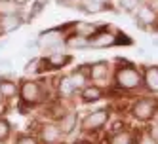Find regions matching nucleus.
Returning a JSON list of instances; mask_svg holds the SVG:
<instances>
[{
  "label": "nucleus",
  "mask_w": 158,
  "mask_h": 144,
  "mask_svg": "<svg viewBox=\"0 0 158 144\" xmlns=\"http://www.w3.org/2000/svg\"><path fill=\"white\" fill-rule=\"evenodd\" d=\"M112 91L116 93H135L143 89V70L135 64L118 61V66H114L112 72Z\"/></svg>",
  "instance_id": "f257e3e1"
},
{
  "label": "nucleus",
  "mask_w": 158,
  "mask_h": 144,
  "mask_svg": "<svg viewBox=\"0 0 158 144\" xmlns=\"http://www.w3.org/2000/svg\"><path fill=\"white\" fill-rule=\"evenodd\" d=\"M48 89H46V84L42 80L36 78H25L19 82V106L21 110H31V108H36L40 104H44L48 101Z\"/></svg>",
  "instance_id": "f03ea898"
},
{
  "label": "nucleus",
  "mask_w": 158,
  "mask_h": 144,
  "mask_svg": "<svg viewBox=\"0 0 158 144\" xmlns=\"http://www.w3.org/2000/svg\"><path fill=\"white\" fill-rule=\"evenodd\" d=\"M65 40H67V34L59 29V27H52V29H46L42 30L40 34L36 36V42H38V49L44 53H53V51H63L67 49L65 48Z\"/></svg>",
  "instance_id": "7ed1b4c3"
},
{
  "label": "nucleus",
  "mask_w": 158,
  "mask_h": 144,
  "mask_svg": "<svg viewBox=\"0 0 158 144\" xmlns=\"http://www.w3.org/2000/svg\"><path fill=\"white\" fill-rule=\"evenodd\" d=\"M110 119V110L109 108H95L92 112H88L80 119V131L84 135H95V133L105 131L107 123Z\"/></svg>",
  "instance_id": "20e7f679"
},
{
  "label": "nucleus",
  "mask_w": 158,
  "mask_h": 144,
  "mask_svg": "<svg viewBox=\"0 0 158 144\" xmlns=\"http://www.w3.org/2000/svg\"><path fill=\"white\" fill-rule=\"evenodd\" d=\"M156 104H158V99L156 97H139L131 101L128 112L130 116L135 119V121H141V123H149L154 116V110H156Z\"/></svg>",
  "instance_id": "39448f33"
},
{
  "label": "nucleus",
  "mask_w": 158,
  "mask_h": 144,
  "mask_svg": "<svg viewBox=\"0 0 158 144\" xmlns=\"http://www.w3.org/2000/svg\"><path fill=\"white\" fill-rule=\"evenodd\" d=\"M73 63V55L63 51H53V53H44L40 55V76L46 72H57L67 68Z\"/></svg>",
  "instance_id": "423d86ee"
},
{
  "label": "nucleus",
  "mask_w": 158,
  "mask_h": 144,
  "mask_svg": "<svg viewBox=\"0 0 158 144\" xmlns=\"http://www.w3.org/2000/svg\"><path fill=\"white\" fill-rule=\"evenodd\" d=\"M36 137L40 140V144H63L65 135L61 133L59 125L55 119H46L38 125L36 131Z\"/></svg>",
  "instance_id": "0eeeda50"
},
{
  "label": "nucleus",
  "mask_w": 158,
  "mask_h": 144,
  "mask_svg": "<svg viewBox=\"0 0 158 144\" xmlns=\"http://www.w3.org/2000/svg\"><path fill=\"white\" fill-rule=\"evenodd\" d=\"M112 72H114V66L110 61H94L89 63V82H94L101 87H105V82L110 80L112 82Z\"/></svg>",
  "instance_id": "6e6552de"
},
{
  "label": "nucleus",
  "mask_w": 158,
  "mask_h": 144,
  "mask_svg": "<svg viewBox=\"0 0 158 144\" xmlns=\"http://www.w3.org/2000/svg\"><path fill=\"white\" fill-rule=\"evenodd\" d=\"M116 46V30L109 25H101L94 36H89V49H107Z\"/></svg>",
  "instance_id": "1a4fd4ad"
},
{
  "label": "nucleus",
  "mask_w": 158,
  "mask_h": 144,
  "mask_svg": "<svg viewBox=\"0 0 158 144\" xmlns=\"http://www.w3.org/2000/svg\"><path fill=\"white\" fill-rule=\"evenodd\" d=\"M133 25L139 29H152L154 25H158V14L147 2H141L133 12Z\"/></svg>",
  "instance_id": "9d476101"
},
{
  "label": "nucleus",
  "mask_w": 158,
  "mask_h": 144,
  "mask_svg": "<svg viewBox=\"0 0 158 144\" xmlns=\"http://www.w3.org/2000/svg\"><path fill=\"white\" fill-rule=\"evenodd\" d=\"M107 95V89L105 87H101L94 82L86 84L80 91H78V99H80L82 104H94V103H99L101 99H105Z\"/></svg>",
  "instance_id": "9b49d317"
},
{
  "label": "nucleus",
  "mask_w": 158,
  "mask_h": 144,
  "mask_svg": "<svg viewBox=\"0 0 158 144\" xmlns=\"http://www.w3.org/2000/svg\"><path fill=\"white\" fill-rule=\"evenodd\" d=\"M27 23L23 14H10V15H0V36H8L17 32L21 27Z\"/></svg>",
  "instance_id": "f8f14e48"
},
{
  "label": "nucleus",
  "mask_w": 158,
  "mask_h": 144,
  "mask_svg": "<svg viewBox=\"0 0 158 144\" xmlns=\"http://www.w3.org/2000/svg\"><path fill=\"white\" fill-rule=\"evenodd\" d=\"M57 121V125H59V129H61V133L65 137H69V135H73V133L80 127V116H78V112L76 110H65V112L55 119Z\"/></svg>",
  "instance_id": "ddd939ff"
},
{
  "label": "nucleus",
  "mask_w": 158,
  "mask_h": 144,
  "mask_svg": "<svg viewBox=\"0 0 158 144\" xmlns=\"http://www.w3.org/2000/svg\"><path fill=\"white\" fill-rule=\"evenodd\" d=\"M53 85H55V95H57L59 101H71L74 95H78V89L73 85L69 74L57 76V78L53 80Z\"/></svg>",
  "instance_id": "4468645a"
},
{
  "label": "nucleus",
  "mask_w": 158,
  "mask_h": 144,
  "mask_svg": "<svg viewBox=\"0 0 158 144\" xmlns=\"http://www.w3.org/2000/svg\"><path fill=\"white\" fill-rule=\"evenodd\" d=\"M139 131L130 129V127H122L114 133H107V144H135Z\"/></svg>",
  "instance_id": "2eb2a0df"
},
{
  "label": "nucleus",
  "mask_w": 158,
  "mask_h": 144,
  "mask_svg": "<svg viewBox=\"0 0 158 144\" xmlns=\"http://www.w3.org/2000/svg\"><path fill=\"white\" fill-rule=\"evenodd\" d=\"M0 97L6 103H12L19 97V82L12 76H0Z\"/></svg>",
  "instance_id": "dca6fc26"
},
{
  "label": "nucleus",
  "mask_w": 158,
  "mask_h": 144,
  "mask_svg": "<svg viewBox=\"0 0 158 144\" xmlns=\"http://www.w3.org/2000/svg\"><path fill=\"white\" fill-rule=\"evenodd\" d=\"M143 89L149 95H158V66L147 64L143 68Z\"/></svg>",
  "instance_id": "f3484780"
},
{
  "label": "nucleus",
  "mask_w": 158,
  "mask_h": 144,
  "mask_svg": "<svg viewBox=\"0 0 158 144\" xmlns=\"http://www.w3.org/2000/svg\"><path fill=\"white\" fill-rule=\"evenodd\" d=\"M101 25L97 23H89V21H74V29L71 34H76V36H82V38H89L94 36L95 32L99 30Z\"/></svg>",
  "instance_id": "a211bd4d"
},
{
  "label": "nucleus",
  "mask_w": 158,
  "mask_h": 144,
  "mask_svg": "<svg viewBox=\"0 0 158 144\" xmlns=\"http://www.w3.org/2000/svg\"><path fill=\"white\" fill-rule=\"evenodd\" d=\"M23 4L19 0H0V15L10 14H23Z\"/></svg>",
  "instance_id": "6ab92c4d"
},
{
  "label": "nucleus",
  "mask_w": 158,
  "mask_h": 144,
  "mask_svg": "<svg viewBox=\"0 0 158 144\" xmlns=\"http://www.w3.org/2000/svg\"><path fill=\"white\" fill-rule=\"evenodd\" d=\"M76 8L80 10V12H84V14H101V12H105L109 6L99 4L95 0H80V2L76 4Z\"/></svg>",
  "instance_id": "aec40b11"
},
{
  "label": "nucleus",
  "mask_w": 158,
  "mask_h": 144,
  "mask_svg": "<svg viewBox=\"0 0 158 144\" xmlns=\"http://www.w3.org/2000/svg\"><path fill=\"white\" fill-rule=\"evenodd\" d=\"M67 49H89V38H82L76 34H69L65 40Z\"/></svg>",
  "instance_id": "412c9836"
},
{
  "label": "nucleus",
  "mask_w": 158,
  "mask_h": 144,
  "mask_svg": "<svg viewBox=\"0 0 158 144\" xmlns=\"http://www.w3.org/2000/svg\"><path fill=\"white\" fill-rule=\"evenodd\" d=\"M139 4L141 0H112L110 2V6H114L116 12H126V14H133Z\"/></svg>",
  "instance_id": "4be33fe9"
},
{
  "label": "nucleus",
  "mask_w": 158,
  "mask_h": 144,
  "mask_svg": "<svg viewBox=\"0 0 158 144\" xmlns=\"http://www.w3.org/2000/svg\"><path fill=\"white\" fill-rule=\"evenodd\" d=\"M46 6H48V0H35V2H32V6H31V10H29V14H23V17H25L27 21L35 19L38 14L44 12V8H46Z\"/></svg>",
  "instance_id": "5701e85b"
},
{
  "label": "nucleus",
  "mask_w": 158,
  "mask_h": 144,
  "mask_svg": "<svg viewBox=\"0 0 158 144\" xmlns=\"http://www.w3.org/2000/svg\"><path fill=\"white\" fill-rule=\"evenodd\" d=\"M10 138H12V123L4 116H0V144L8 142Z\"/></svg>",
  "instance_id": "b1692460"
},
{
  "label": "nucleus",
  "mask_w": 158,
  "mask_h": 144,
  "mask_svg": "<svg viewBox=\"0 0 158 144\" xmlns=\"http://www.w3.org/2000/svg\"><path fill=\"white\" fill-rule=\"evenodd\" d=\"M25 74H38L40 76V55H35V57H31V61H27L25 64Z\"/></svg>",
  "instance_id": "393cba45"
},
{
  "label": "nucleus",
  "mask_w": 158,
  "mask_h": 144,
  "mask_svg": "<svg viewBox=\"0 0 158 144\" xmlns=\"http://www.w3.org/2000/svg\"><path fill=\"white\" fill-rule=\"evenodd\" d=\"M14 144H40L36 133H21V135L15 137Z\"/></svg>",
  "instance_id": "a878e982"
},
{
  "label": "nucleus",
  "mask_w": 158,
  "mask_h": 144,
  "mask_svg": "<svg viewBox=\"0 0 158 144\" xmlns=\"http://www.w3.org/2000/svg\"><path fill=\"white\" fill-rule=\"evenodd\" d=\"M133 40L126 34V32L122 30H116V46H131Z\"/></svg>",
  "instance_id": "bb28decb"
},
{
  "label": "nucleus",
  "mask_w": 158,
  "mask_h": 144,
  "mask_svg": "<svg viewBox=\"0 0 158 144\" xmlns=\"http://www.w3.org/2000/svg\"><path fill=\"white\" fill-rule=\"evenodd\" d=\"M135 144H156L152 137H149L145 131H139V135H137V140H135Z\"/></svg>",
  "instance_id": "cd10ccee"
},
{
  "label": "nucleus",
  "mask_w": 158,
  "mask_h": 144,
  "mask_svg": "<svg viewBox=\"0 0 158 144\" xmlns=\"http://www.w3.org/2000/svg\"><path fill=\"white\" fill-rule=\"evenodd\" d=\"M12 66H14V61H12V59L0 57V68H12Z\"/></svg>",
  "instance_id": "c85d7f7f"
},
{
  "label": "nucleus",
  "mask_w": 158,
  "mask_h": 144,
  "mask_svg": "<svg viewBox=\"0 0 158 144\" xmlns=\"http://www.w3.org/2000/svg\"><path fill=\"white\" fill-rule=\"evenodd\" d=\"M74 144H101V142H97V140H92V138H80L78 142H74Z\"/></svg>",
  "instance_id": "c756f323"
},
{
  "label": "nucleus",
  "mask_w": 158,
  "mask_h": 144,
  "mask_svg": "<svg viewBox=\"0 0 158 144\" xmlns=\"http://www.w3.org/2000/svg\"><path fill=\"white\" fill-rule=\"evenodd\" d=\"M147 4H149V6L154 10V12L158 14V0H147Z\"/></svg>",
  "instance_id": "7c9ffc66"
},
{
  "label": "nucleus",
  "mask_w": 158,
  "mask_h": 144,
  "mask_svg": "<svg viewBox=\"0 0 158 144\" xmlns=\"http://www.w3.org/2000/svg\"><path fill=\"white\" fill-rule=\"evenodd\" d=\"M6 46H8V40H0V51L6 49Z\"/></svg>",
  "instance_id": "2f4dec72"
},
{
  "label": "nucleus",
  "mask_w": 158,
  "mask_h": 144,
  "mask_svg": "<svg viewBox=\"0 0 158 144\" xmlns=\"http://www.w3.org/2000/svg\"><path fill=\"white\" fill-rule=\"evenodd\" d=\"M95 2H99V4H105V6H110V2H112V0H95Z\"/></svg>",
  "instance_id": "473e14b6"
},
{
  "label": "nucleus",
  "mask_w": 158,
  "mask_h": 144,
  "mask_svg": "<svg viewBox=\"0 0 158 144\" xmlns=\"http://www.w3.org/2000/svg\"><path fill=\"white\" fill-rule=\"evenodd\" d=\"M151 30H152V32H154V34H156V36H158V25H154V27H152V29H151Z\"/></svg>",
  "instance_id": "72a5a7b5"
},
{
  "label": "nucleus",
  "mask_w": 158,
  "mask_h": 144,
  "mask_svg": "<svg viewBox=\"0 0 158 144\" xmlns=\"http://www.w3.org/2000/svg\"><path fill=\"white\" fill-rule=\"evenodd\" d=\"M152 46H156V48H158V38H154V40H152Z\"/></svg>",
  "instance_id": "f704fd0d"
},
{
  "label": "nucleus",
  "mask_w": 158,
  "mask_h": 144,
  "mask_svg": "<svg viewBox=\"0 0 158 144\" xmlns=\"http://www.w3.org/2000/svg\"><path fill=\"white\" fill-rule=\"evenodd\" d=\"M19 2H21V4H25V2H27V0H19Z\"/></svg>",
  "instance_id": "c9c22d12"
},
{
  "label": "nucleus",
  "mask_w": 158,
  "mask_h": 144,
  "mask_svg": "<svg viewBox=\"0 0 158 144\" xmlns=\"http://www.w3.org/2000/svg\"><path fill=\"white\" fill-rule=\"evenodd\" d=\"M154 142H156V144H158V137H156V138H154Z\"/></svg>",
  "instance_id": "e433bc0d"
},
{
  "label": "nucleus",
  "mask_w": 158,
  "mask_h": 144,
  "mask_svg": "<svg viewBox=\"0 0 158 144\" xmlns=\"http://www.w3.org/2000/svg\"><path fill=\"white\" fill-rule=\"evenodd\" d=\"M0 99H2V97H0Z\"/></svg>",
  "instance_id": "4c0bfd02"
}]
</instances>
